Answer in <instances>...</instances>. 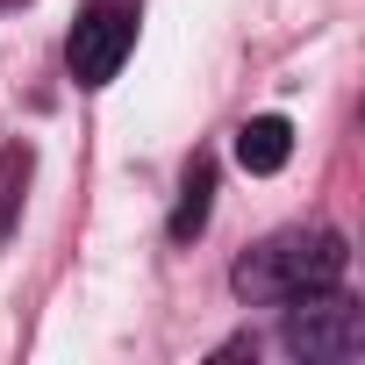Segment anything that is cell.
<instances>
[{
	"mask_svg": "<svg viewBox=\"0 0 365 365\" xmlns=\"http://www.w3.org/2000/svg\"><path fill=\"white\" fill-rule=\"evenodd\" d=\"M344 272H351V244L329 222H294V230H272L265 244H251L230 265V294L244 308H287L315 287H344Z\"/></svg>",
	"mask_w": 365,
	"mask_h": 365,
	"instance_id": "cell-1",
	"label": "cell"
},
{
	"mask_svg": "<svg viewBox=\"0 0 365 365\" xmlns=\"http://www.w3.org/2000/svg\"><path fill=\"white\" fill-rule=\"evenodd\" d=\"M279 351L301 365H351L365 358V308L344 287H315L279 308Z\"/></svg>",
	"mask_w": 365,
	"mask_h": 365,
	"instance_id": "cell-2",
	"label": "cell"
},
{
	"mask_svg": "<svg viewBox=\"0 0 365 365\" xmlns=\"http://www.w3.org/2000/svg\"><path fill=\"white\" fill-rule=\"evenodd\" d=\"M136 29H143V0H86L79 22L65 29V72L72 86L101 93L122 79L129 51H136Z\"/></svg>",
	"mask_w": 365,
	"mask_h": 365,
	"instance_id": "cell-3",
	"label": "cell"
},
{
	"mask_svg": "<svg viewBox=\"0 0 365 365\" xmlns=\"http://www.w3.org/2000/svg\"><path fill=\"white\" fill-rule=\"evenodd\" d=\"M208 215H215V158H208V150H194V158H187V172H179V201H172L165 237H172V244H194V237L208 230Z\"/></svg>",
	"mask_w": 365,
	"mask_h": 365,
	"instance_id": "cell-4",
	"label": "cell"
},
{
	"mask_svg": "<svg viewBox=\"0 0 365 365\" xmlns=\"http://www.w3.org/2000/svg\"><path fill=\"white\" fill-rule=\"evenodd\" d=\"M287 158H294V122H287V115H251V122L237 129V165H244V172L272 179Z\"/></svg>",
	"mask_w": 365,
	"mask_h": 365,
	"instance_id": "cell-5",
	"label": "cell"
},
{
	"mask_svg": "<svg viewBox=\"0 0 365 365\" xmlns=\"http://www.w3.org/2000/svg\"><path fill=\"white\" fill-rule=\"evenodd\" d=\"M29 172H36V150H29V143H8V150H0V244H8V237H15V222H22Z\"/></svg>",
	"mask_w": 365,
	"mask_h": 365,
	"instance_id": "cell-6",
	"label": "cell"
}]
</instances>
